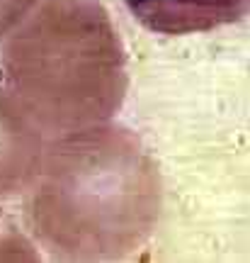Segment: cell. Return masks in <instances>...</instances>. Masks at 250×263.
Returning a JSON list of instances; mask_svg holds the SVG:
<instances>
[{"label":"cell","mask_w":250,"mask_h":263,"mask_svg":"<svg viewBox=\"0 0 250 263\" xmlns=\"http://www.w3.org/2000/svg\"><path fill=\"white\" fill-rule=\"evenodd\" d=\"M25 188L34 236L66 261L124 258L160 215L151 154L134 132L107 122L47 144Z\"/></svg>","instance_id":"1"},{"label":"cell","mask_w":250,"mask_h":263,"mask_svg":"<svg viewBox=\"0 0 250 263\" xmlns=\"http://www.w3.org/2000/svg\"><path fill=\"white\" fill-rule=\"evenodd\" d=\"M129 12L156 34H195L250 15V0H127Z\"/></svg>","instance_id":"3"},{"label":"cell","mask_w":250,"mask_h":263,"mask_svg":"<svg viewBox=\"0 0 250 263\" xmlns=\"http://www.w3.org/2000/svg\"><path fill=\"white\" fill-rule=\"evenodd\" d=\"M3 88L44 139L112 120L124 103L127 54L97 0H41L0 49Z\"/></svg>","instance_id":"2"},{"label":"cell","mask_w":250,"mask_h":263,"mask_svg":"<svg viewBox=\"0 0 250 263\" xmlns=\"http://www.w3.org/2000/svg\"><path fill=\"white\" fill-rule=\"evenodd\" d=\"M29 246L25 244V239L10 234L0 239V258H34L32 254H27Z\"/></svg>","instance_id":"5"},{"label":"cell","mask_w":250,"mask_h":263,"mask_svg":"<svg viewBox=\"0 0 250 263\" xmlns=\"http://www.w3.org/2000/svg\"><path fill=\"white\" fill-rule=\"evenodd\" d=\"M47 139L25 120L12 98L0 88V195L27 185Z\"/></svg>","instance_id":"4"}]
</instances>
